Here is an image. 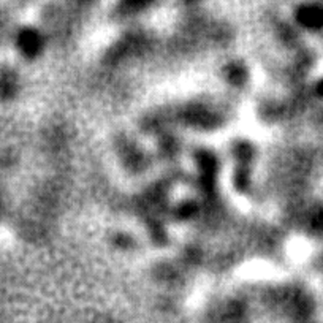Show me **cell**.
Wrapping results in <instances>:
<instances>
[{"label": "cell", "mask_w": 323, "mask_h": 323, "mask_svg": "<svg viewBox=\"0 0 323 323\" xmlns=\"http://www.w3.org/2000/svg\"><path fill=\"white\" fill-rule=\"evenodd\" d=\"M300 21L307 27L323 26V10L318 7H307L300 11Z\"/></svg>", "instance_id": "6da1fadb"}, {"label": "cell", "mask_w": 323, "mask_h": 323, "mask_svg": "<svg viewBox=\"0 0 323 323\" xmlns=\"http://www.w3.org/2000/svg\"><path fill=\"white\" fill-rule=\"evenodd\" d=\"M21 48L27 56H35L40 49V38L34 32H26L21 35Z\"/></svg>", "instance_id": "7a4b0ae2"}, {"label": "cell", "mask_w": 323, "mask_h": 323, "mask_svg": "<svg viewBox=\"0 0 323 323\" xmlns=\"http://www.w3.org/2000/svg\"><path fill=\"white\" fill-rule=\"evenodd\" d=\"M228 80L232 81L233 84H241L245 80V74L241 68L238 67H232L228 70Z\"/></svg>", "instance_id": "3957f363"}, {"label": "cell", "mask_w": 323, "mask_h": 323, "mask_svg": "<svg viewBox=\"0 0 323 323\" xmlns=\"http://www.w3.org/2000/svg\"><path fill=\"white\" fill-rule=\"evenodd\" d=\"M314 228L323 230V212H320V214L315 215V219H314Z\"/></svg>", "instance_id": "277c9868"}, {"label": "cell", "mask_w": 323, "mask_h": 323, "mask_svg": "<svg viewBox=\"0 0 323 323\" xmlns=\"http://www.w3.org/2000/svg\"><path fill=\"white\" fill-rule=\"evenodd\" d=\"M192 211H193V208L189 205V206H184L182 208V215H184V217H187V215H190L192 214Z\"/></svg>", "instance_id": "5b68a950"}, {"label": "cell", "mask_w": 323, "mask_h": 323, "mask_svg": "<svg viewBox=\"0 0 323 323\" xmlns=\"http://www.w3.org/2000/svg\"><path fill=\"white\" fill-rule=\"evenodd\" d=\"M317 92H318V94H320V95H323V81H321V83L318 84V87H317Z\"/></svg>", "instance_id": "8992f818"}]
</instances>
